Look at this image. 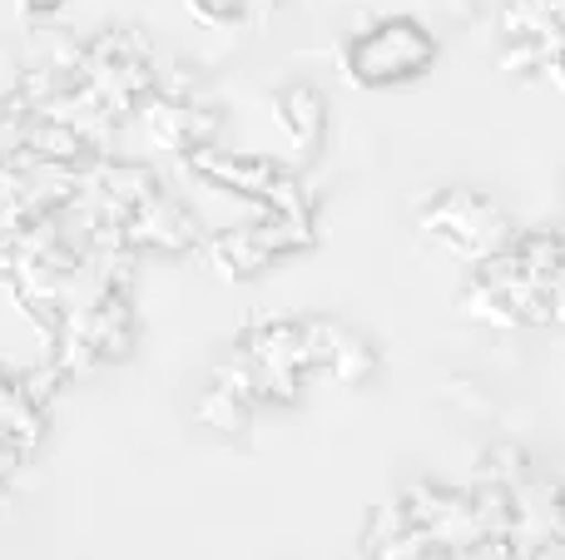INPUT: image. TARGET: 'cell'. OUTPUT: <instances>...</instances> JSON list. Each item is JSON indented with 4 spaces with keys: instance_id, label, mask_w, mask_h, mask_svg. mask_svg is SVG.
<instances>
[{
    "instance_id": "1",
    "label": "cell",
    "mask_w": 565,
    "mask_h": 560,
    "mask_svg": "<svg viewBox=\"0 0 565 560\" xmlns=\"http://www.w3.org/2000/svg\"><path fill=\"white\" fill-rule=\"evenodd\" d=\"M437 65V35L412 15H382L367 30L348 40L342 50V69L358 79L362 89H397L422 79Z\"/></svg>"
},
{
    "instance_id": "2",
    "label": "cell",
    "mask_w": 565,
    "mask_h": 560,
    "mask_svg": "<svg viewBox=\"0 0 565 560\" xmlns=\"http://www.w3.org/2000/svg\"><path fill=\"white\" fill-rule=\"evenodd\" d=\"M199 10H204L209 20H234V15H244L248 6H254V0H194Z\"/></svg>"
},
{
    "instance_id": "3",
    "label": "cell",
    "mask_w": 565,
    "mask_h": 560,
    "mask_svg": "<svg viewBox=\"0 0 565 560\" xmlns=\"http://www.w3.org/2000/svg\"><path fill=\"white\" fill-rule=\"evenodd\" d=\"M55 6H65V0H35V10H55Z\"/></svg>"
}]
</instances>
